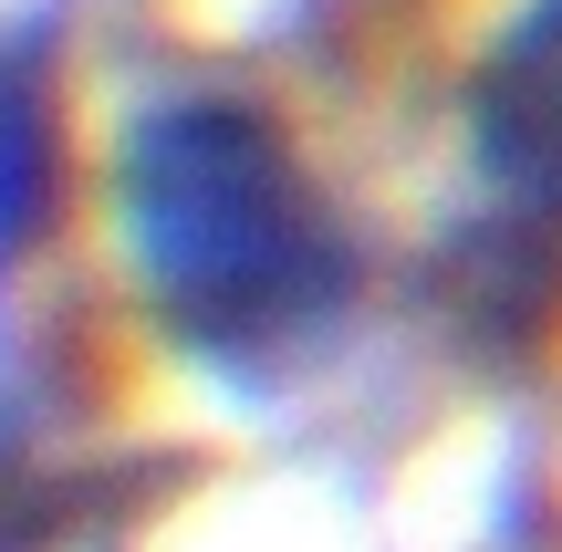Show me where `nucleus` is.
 I'll use <instances>...</instances> for the list:
<instances>
[{"label":"nucleus","mask_w":562,"mask_h":552,"mask_svg":"<svg viewBox=\"0 0 562 552\" xmlns=\"http://www.w3.org/2000/svg\"><path fill=\"white\" fill-rule=\"evenodd\" d=\"M469 136L480 167L521 219L562 229V0H531L501 32V53L469 83Z\"/></svg>","instance_id":"f03ea898"},{"label":"nucleus","mask_w":562,"mask_h":552,"mask_svg":"<svg viewBox=\"0 0 562 552\" xmlns=\"http://www.w3.org/2000/svg\"><path fill=\"white\" fill-rule=\"evenodd\" d=\"M115 229L157 334L209 375H292L355 303V240L292 136L240 94H167L125 125Z\"/></svg>","instance_id":"f257e3e1"},{"label":"nucleus","mask_w":562,"mask_h":552,"mask_svg":"<svg viewBox=\"0 0 562 552\" xmlns=\"http://www.w3.org/2000/svg\"><path fill=\"white\" fill-rule=\"evenodd\" d=\"M74 199V136H63L53 53L42 32H0V282L63 229Z\"/></svg>","instance_id":"7ed1b4c3"}]
</instances>
